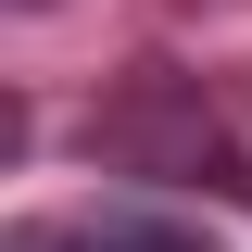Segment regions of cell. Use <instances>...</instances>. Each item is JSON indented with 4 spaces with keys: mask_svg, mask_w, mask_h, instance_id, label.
<instances>
[{
    "mask_svg": "<svg viewBox=\"0 0 252 252\" xmlns=\"http://www.w3.org/2000/svg\"><path fill=\"white\" fill-rule=\"evenodd\" d=\"M89 252H202V240H189V227H101Z\"/></svg>",
    "mask_w": 252,
    "mask_h": 252,
    "instance_id": "6da1fadb",
    "label": "cell"
}]
</instances>
